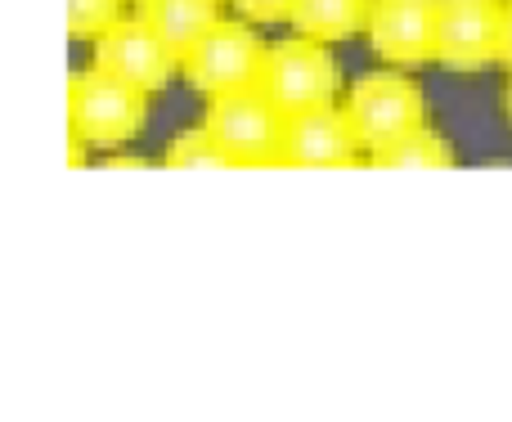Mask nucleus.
<instances>
[{"mask_svg":"<svg viewBox=\"0 0 512 422\" xmlns=\"http://www.w3.org/2000/svg\"><path fill=\"white\" fill-rule=\"evenodd\" d=\"M270 45L256 41L248 23H216L194 50L180 59V77L207 99L256 90Z\"/></svg>","mask_w":512,"mask_h":422,"instance_id":"obj_3","label":"nucleus"},{"mask_svg":"<svg viewBox=\"0 0 512 422\" xmlns=\"http://www.w3.org/2000/svg\"><path fill=\"white\" fill-rule=\"evenodd\" d=\"M283 122H288V117H283L261 90H239V95L207 99V113H203V126L243 162V171L279 167Z\"/></svg>","mask_w":512,"mask_h":422,"instance_id":"obj_5","label":"nucleus"},{"mask_svg":"<svg viewBox=\"0 0 512 422\" xmlns=\"http://www.w3.org/2000/svg\"><path fill=\"white\" fill-rule=\"evenodd\" d=\"M131 5H140V9H144V5H149V0H131Z\"/></svg>","mask_w":512,"mask_h":422,"instance_id":"obj_18","label":"nucleus"},{"mask_svg":"<svg viewBox=\"0 0 512 422\" xmlns=\"http://www.w3.org/2000/svg\"><path fill=\"white\" fill-rule=\"evenodd\" d=\"M140 18L180 54V59L221 23V18H216V0H149Z\"/></svg>","mask_w":512,"mask_h":422,"instance_id":"obj_11","label":"nucleus"},{"mask_svg":"<svg viewBox=\"0 0 512 422\" xmlns=\"http://www.w3.org/2000/svg\"><path fill=\"white\" fill-rule=\"evenodd\" d=\"M95 68L131 81V86L144 90V95H158V90L176 77L180 54L171 50L144 18H135V23L122 18L113 32H104L95 41Z\"/></svg>","mask_w":512,"mask_h":422,"instance_id":"obj_8","label":"nucleus"},{"mask_svg":"<svg viewBox=\"0 0 512 422\" xmlns=\"http://www.w3.org/2000/svg\"><path fill=\"white\" fill-rule=\"evenodd\" d=\"M346 117H351L355 135H360V149L378 153L391 140L423 126V117H427L423 90L409 77H400V72H369L346 95Z\"/></svg>","mask_w":512,"mask_h":422,"instance_id":"obj_4","label":"nucleus"},{"mask_svg":"<svg viewBox=\"0 0 512 422\" xmlns=\"http://www.w3.org/2000/svg\"><path fill=\"white\" fill-rule=\"evenodd\" d=\"M248 23H288L292 0H230Z\"/></svg>","mask_w":512,"mask_h":422,"instance_id":"obj_15","label":"nucleus"},{"mask_svg":"<svg viewBox=\"0 0 512 422\" xmlns=\"http://www.w3.org/2000/svg\"><path fill=\"white\" fill-rule=\"evenodd\" d=\"M504 104H508V122H512V81H508V99H504Z\"/></svg>","mask_w":512,"mask_h":422,"instance_id":"obj_17","label":"nucleus"},{"mask_svg":"<svg viewBox=\"0 0 512 422\" xmlns=\"http://www.w3.org/2000/svg\"><path fill=\"white\" fill-rule=\"evenodd\" d=\"M216 5H225V0H216Z\"/></svg>","mask_w":512,"mask_h":422,"instance_id":"obj_19","label":"nucleus"},{"mask_svg":"<svg viewBox=\"0 0 512 422\" xmlns=\"http://www.w3.org/2000/svg\"><path fill=\"white\" fill-rule=\"evenodd\" d=\"M68 126L90 149H122L149 126V95L113 72H77L68 81Z\"/></svg>","mask_w":512,"mask_h":422,"instance_id":"obj_1","label":"nucleus"},{"mask_svg":"<svg viewBox=\"0 0 512 422\" xmlns=\"http://www.w3.org/2000/svg\"><path fill=\"white\" fill-rule=\"evenodd\" d=\"M122 5L126 0H68V32L81 41H99L122 23Z\"/></svg>","mask_w":512,"mask_h":422,"instance_id":"obj_14","label":"nucleus"},{"mask_svg":"<svg viewBox=\"0 0 512 422\" xmlns=\"http://www.w3.org/2000/svg\"><path fill=\"white\" fill-rule=\"evenodd\" d=\"M364 36L382 63H396V68L432 63L436 0H373Z\"/></svg>","mask_w":512,"mask_h":422,"instance_id":"obj_9","label":"nucleus"},{"mask_svg":"<svg viewBox=\"0 0 512 422\" xmlns=\"http://www.w3.org/2000/svg\"><path fill=\"white\" fill-rule=\"evenodd\" d=\"M369 9H373V0H292L288 23L297 36L337 45L369 27Z\"/></svg>","mask_w":512,"mask_h":422,"instance_id":"obj_10","label":"nucleus"},{"mask_svg":"<svg viewBox=\"0 0 512 422\" xmlns=\"http://www.w3.org/2000/svg\"><path fill=\"white\" fill-rule=\"evenodd\" d=\"M167 167H171V171H243V162L234 158V153L225 149V144L216 140L207 126H198V131H189V135H180V140H171Z\"/></svg>","mask_w":512,"mask_h":422,"instance_id":"obj_13","label":"nucleus"},{"mask_svg":"<svg viewBox=\"0 0 512 422\" xmlns=\"http://www.w3.org/2000/svg\"><path fill=\"white\" fill-rule=\"evenodd\" d=\"M369 167L373 171H450L454 167V149H450L445 135L418 126V131L391 140L387 149L369 153Z\"/></svg>","mask_w":512,"mask_h":422,"instance_id":"obj_12","label":"nucleus"},{"mask_svg":"<svg viewBox=\"0 0 512 422\" xmlns=\"http://www.w3.org/2000/svg\"><path fill=\"white\" fill-rule=\"evenodd\" d=\"M499 63L512 72V0L504 5V27H499Z\"/></svg>","mask_w":512,"mask_h":422,"instance_id":"obj_16","label":"nucleus"},{"mask_svg":"<svg viewBox=\"0 0 512 422\" xmlns=\"http://www.w3.org/2000/svg\"><path fill=\"white\" fill-rule=\"evenodd\" d=\"M337 81L342 77H337V59L328 54V45L310 41V36H292V41L270 45L256 90L283 117H292V113H306V108L333 104Z\"/></svg>","mask_w":512,"mask_h":422,"instance_id":"obj_2","label":"nucleus"},{"mask_svg":"<svg viewBox=\"0 0 512 422\" xmlns=\"http://www.w3.org/2000/svg\"><path fill=\"white\" fill-rule=\"evenodd\" d=\"M355 162H360V135H355L346 108L319 104L306 108V113H292L283 122L279 167L337 171V167H355Z\"/></svg>","mask_w":512,"mask_h":422,"instance_id":"obj_7","label":"nucleus"},{"mask_svg":"<svg viewBox=\"0 0 512 422\" xmlns=\"http://www.w3.org/2000/svg\"><path fill=\"white\" fill-rule=\"evenodd\" d=\"M499 0H436V45L432 63L454 72H481L499 63Z\"/></svg>","mask_w":512,"mask_h":422,"instance_id":"obj_6","label":"nucleus"}]
</instances>
